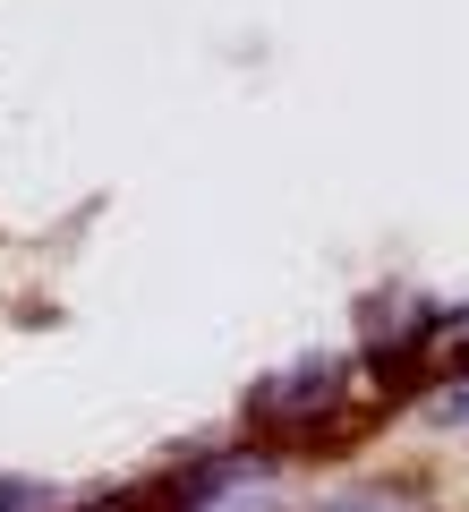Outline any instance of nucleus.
<instances>
[{
    "label": "nucleus",
    "mask_w": 469,
    "mask_h": 512,
    "mask_svg": "<svg viewBox=\"0 0 469 512\" xmlns=\"http://www.w3.org/2000/svg\"><path fill=\"white\" fill-rule=\"evenodd\" d=\"M316 512H435V495L401 487V478H359V487H333Z\"/></svg>",
    "instance_id": "4"
},
{
    "label": "nucleus",
    "mask_w": 469,
    "mask_h": 512,
    "mask_svg": "<svg viewBox=\"0 0 469 512\" xmlns=\"http://www.w3.org/2000/svg\"><path fill=\"white\" fill-rule=\"evenodd\" d=\"M410 359H418V367H461V376H469V299H461V308H444V316H427V325H418Z\"/></svg>",
    "instance_id": "3"
},
{
    "label": "nucleus",
    "mask_w": 469,
    "mask_h": 512,
    "mask_svg": "<svg viewBox=\"0 0 469 512\" xmlns=\"http://www.w3.org/2000/svg\"><path fill=\"white\" fill-rule=\"evenodd\" d=\"M0 512H69V495H52L43 478H0Z\"/></svg>",
    "instance_id": "5"
},
{
    "label": "nucleus",
    "mask_w": 469,
    "mask_h": 512,
    "mask_svg": "<svg viewBox=\"0 0 469 512\" xmlns=\"http://www.w3.org/2000/svg\"><path fill=\"white\" fill-rule=\"evenodd\" d=\"M427 419L435 427H469V376H452L444 393H427Z\"/></svg>",
    "instance_id": "6"
},
{
    "label": "nucleus",
    "mask_w": 469,
    "mask_h": 512,
    "mask_svg": "<svg viewBox=\"0 0 469 512\" xmlns=\"http://www.w3.org/2000/svg\"><path fill=\"white\" fill-rule=\"evenodd\" d=\"M180 512H265V461L222 453L180 487Z\"/></svg>",
    "instance_id": "2"
},
{
    "label": "nucleus",
    "mask_w": 469,
    "mask_h": 512,
    "mask_svg": "<svg viewBox=\"0 0 469 512\" xmlns=\"http://www.w3.org/2000/svg\"><path fill=\"white\" fill-rule=\"evenodd\" d=\"M350 410H359V367L350 359H299L248 393V427H265V436H325Z\"/></svg>",
    "instance_id": "1"
}]
</instances>
